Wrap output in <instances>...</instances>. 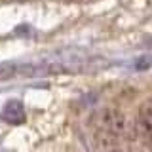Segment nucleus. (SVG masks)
Returning <instances> with one entry per match:
<instances>
[{"instance_id": "f257e3e1", "label": "nucleus", "mask_w": 152, "mask_h": 152, "mask_svg": "<svg viewBox=\"0 0 152 152\" xmlns=\"http://www.w3.org/2000/svg\"><path fill=\"white\" fill-rule=\"evenodd\" d=\"M97 122L101 126V129L104 131V135L114 137V139H127L133 131V126L129 124L127 116L122 110L112 107L101 108L97 114Z\"/></svg>"}, {"instance_id": "f03ea898", "label": "nucleus", "mask_w": 152, "mask_h": 152, "mask_svg": "<svg viewBox=\"0 0 152 152\" xmlns=\"http://www.w3.org/2000/svg\"><path fill=\"white\" fill-rule=\"evenodd\" d=\"M133 131L139 135V139L152 145V101H146L141 104L139 114L133 124Z\"/></svg>"}]
</instances>
